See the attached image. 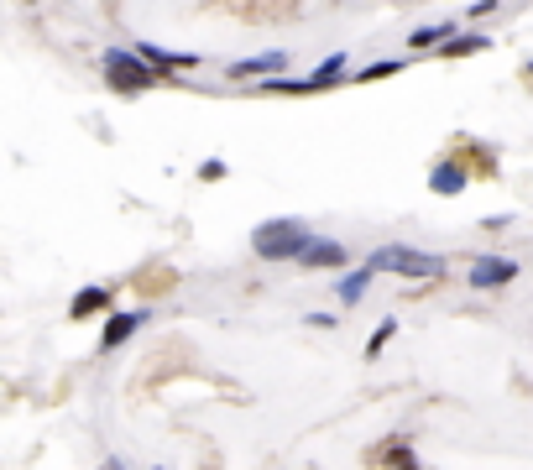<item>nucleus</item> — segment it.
<instances>
[{
	"label": "nucleus",
	"mask_w": 533,
	"mask_h": 470,
	"mask_svg": "<svg viewBox=\"0 0 533 470\" xmlns=\"http://www.w3.org/2000/svg\"><path fill=\"white\" fill-rule=\"evenodd\" d=\"M230 168H225V162L220 157H210V162H199V183H220Z\"/></svg>",
	"instance_id": "obj_18"
},
{
	"label": "nucleus",
	"mask_w": 533,
	"mask_h": 470,
	"mask_svg": "<svg viewBox=\"0 0 533 470\" xmlns=\"http://www.w3.org/2000/svg\"><path fill=\"white\" fill-rule=\"evenodd\" d=\"M392 74H403V58H382V63H366L361 74H351L356 84H382V79H392Z\"/></svg>",
	"instance_id": "obj_15"
},
{
	"label": "nucleus",
	"mask_w": 533,
	"mask_h": 470,
	"mask_svg": "<svg viewBox=\"0 0 533 470\" xmlns=\"http://www.w3.org/2000/svg\"><path fill=\"white\" fill-rule=\"evenodd\" d=\"M523 74H528V79H533V58H528V68H523Z\"/></svg>",
	"instance_id": "obj_21"
},
{
	"label": "nucleus",
	"mask_w": 533,
	"mask_h": 470,
	"mask_svg": "<svg viewBox=\"0 0 533 470\" xmlns=\"http://www.w3.org/2000/svg\"><path fill=\"white\" fill-rule=\"evenodd\" d=\"M152 470H162V465H152Z\"/></svg>",
	"instance_id": "obj_23"
},
{
	"label": "nucleus",
	"mask_w": 533,
	"mask_h": 470,
	"mask_svg": "<svg viewBox=\"0 0 533 470\" xmlns=\"http://www.w3.org/2000/svg\"><path fill=\"white\" fill-rule=\"evenodd\" d=\"M392 335H398V319H382V324H377V335L366 340V356H382V350L392 345Z\"/></svg>",
	"instance_id": "obj_17"
},
{
	"label": "nucleus",
	"mask_w": 533,
	"mask_h": 470,
	"mask_svg": "<svg viewBox=\"0 0 533 470\" xmlns=\"http://www.w3.org/2000/svg\"><path fill=\"white\" fill-rule=\"evenodd\" d=\"M492 11H502V0H476V6H471L476 21H481V16H492Z\"/></svg>",
	"instance_id": "obj_19"
},
{
	"label": "nucleus",
	"mask_w": 533,
	"mask_h": 470,
	"mask_svg": "<svg viewBox=\"0 0 533 470\" xmlns=\"http://www.w3.org/2000/svg\"><path fill=\"white\" fill-rule=\"evenodd\" d=\"M304 324H314V329H335V324H340V319H335V314H309V319H304Z\"/></svg>",
	"instance_id": "obj_20"
},
{
	"label": "nucleus",
	"mask_w": 533,
	"mask_h": 470,
	"mask_svg": "<svg viewBox=\"0 0 533 470\" xmlns=\"http://www.w3.org/2000/svg\"><path fill=\"white\" fill-rule=\"evenodd\" d=\"M471 183V173L466 168H460V162L455 157H439L434 162V168H429V188H434V194L439 199H450V194H460V188H466Z\"/></svg>",
	"instance_id": "obj_10"
},
{
	"label": "nucleus",
	"mask_w": 533,
	"mask_h": 470,
	"mask_svg": "<svg viewBox=\"0 0 533 470\" xmlns=\"http://www.w3.org/2000/svg\"><path fill=\"white\" fill-rule=\"evenodd\" d=\"M513 277H518V262H513V256H476V262H471V288H481V293L507 288Z\"/></svg>",
	"instance_id": "obj_5"
},
{
	"label": "nucleus",
	"mask_w": 533,
	"mask_h": 470,
	"mask_svg": "<svg viewBox=\"0 0 533 470\" xmlns=\"http://www.w3.org/2000/svg\"><path fill=\"white\" fill-rule=\"evenodd\" d=\"M486 47H492V37H486V32H455V37L439 42L434 53L445 58V63H455V58H476V53H486Z\"/></svg>",
	"instance_id": "obj_11"
},
{
	"label": "nucleus",
	"mask_w": 533,
	"mask_h": 470,
	"mask_svg": "<svg viewBox=\"0 0 533 470\" xmlns=\"http://www.w3.org/2000/svg\"><path fill=\"white\" fill-rule=\"evenodd\" d=\"M100 68H105V84L115 94H147V89H157V68L136 53V47H105Z\"/></svg>",
	"instance_id": "obj_3"
},
{
	"label": "nucleus",
	"mask_w": 533,
	"mask_h": 470,
	"mask_svg": "<svg viewBox=\"0 0 533 470\" xmlns=\"http://www.w3.org/2000/svg\"><path fill=\"white\" fill-rule=\"evenodd\" d=\"M340 68H345V53H330V58H324V63L314 68V74H309L314 94H319V89H335L340 79H351V74H340Z\"/></svg>",
	"instance_id": "obj_14"
},
{
	"label": "nucleus",
	"mask_w": 533,
	"mask_h": 470,
	"mask_svg": "<svg viewBox=\"0 0 533 470\" xmlns=\"http://www.w3.org/2000/svg\"><path fill=\"white\" fill-rule=\"evenodd\" d=\"M27 6H37V0H27Z\"/></svg>",
	"instance_id": "obj_22"
},
{
	"label": "nucleus",
	"mask_w": 533,
	"mask_h": 470,
	"mask_svg": "<svg viewBox=\"0 0 533 470\" xmlns=\"http://www.w3.org/2000/svg\"><path fill=\"white\" fill-rule=\"evenodd\" d=\"M136 53L157 68V79H173L178 68H199V53H173V47H157V42H136Z\"/></svg>",
	"instance_id": "obj_6"
},
{
	"label": "nucleus",
	"mask_w": 533,
	"mask_h": 470,
	"mask_svg": "<svg viewBox=\"0 0 533 470\" xmlns=\"http://www.w3.org/2000/svg\"><path fill=\"white\" fill-rule=\"evenodd\" d=\"M372 277H377V272L366 267V262H361V267H351V272H345V277L335 282V298L345 303V309H351V303H361V298H366V288H372Z\"/></svg>",
	"instance_id": "obj_12"
},
{
	"label": "nucleus",
	"mask_w": 533,
	"mask_h": 470,
	"mask_svg": "<svg viewBox=\"0 0 533 470\" xmlns=\"http://www.w3.org/2000/svg\"><path fill=\"white\" fill-rule=\"evenodd\" d=\"M366 267H372V272H392V277H403V282H434V277L450 272L445 256L413 251V246H377L372 256H366Z\"/></svg>",
	"instance_id": "obj_1"
},
{
	"label": "nucleus",
	"mask_w": 533,
	"mask_h": 470,
	"mask_svg": "<svg viewBox=\"0 0 533 470\" xmlns=\"http://www.w3.org/2000/svg\"><path fill=\"white\" fill-rule=\"evenodd\" d=\"M110 303H115V288H105V282H89V288H79V293H74V303H68V319L84 324V319L105 314Z\"/></svg>",
	"instance_id": "obj_7"
},
{
	"label": "nucleus",
	"mask_w": 533,
	"mask_h": 470,
	"mask_svg": "<svg viewBox=\"0 0 533 470\" xmlns=\"http://www.w3.org/2000/svg\"><path fill=\"white\" fill-rule=\"evenodd\" d=\"M460 27L455 21H429V27H419V32H408V53H434L445 37H455Z\"/></svg>",
	"instance_id": "obj_13"
},
{
	"label": "nucleus",
	"mask_w": 533,
	"mask_h": 470,
	"mask_svg": "<svg viewBox=\"0 0 533 470\" xmlns=\"http://www.w3.org/2000/svg\"><path fill=\"white\" fill-rule=\"evenodd\" d=\"M314 241L304 220H262L251 230V251L262 256V262H298L304 246Z\"/></svg>",
	"instance_id": "obj_2"
},
{
	"label": "nucleus",
	"mask_w": 533,
	"mask_h": 470,
	"mask_svg": "<svg viewBox=\"0 0 533 470\" xmlns=\"http://www.w3.org/2000/svg\"><path fill=\"white\" fill-rule=\"evenodd\" d=\"M152 319V309H131V314H110L105 329H100V350H115V345H126L136 329H142Z\"/></svg>",
	"instance_id": "obj_8"
},
{
	"label": "nucleus",
	"mask_w": 533,
	"mask_h": 470,
	"mask_svg": "<svg viewBox=\"0 0 533 470\" xmlns=\"http://www.w3.org/2000/svg\"><path fill=\"white\" fill-rule=\"evenodd\" d=\"M267 74H288V53H283V47L257 53V58H236V63L225 68L230 84H257V79H267Z\"/></svg>",
	"instance_id": "obj_4"
},
{
	"label": "nucleus",
	"mask_w": 533,
	"mask_h": 470,
	"mask_svg": "<svg viewBox=\"0 0 533 470\" xmlns=\"http://www.w3.org/2000/svg\"><path fill=\"white\" fill-rule=\"evenodd\" d=\"M351 262V251H345V241H314L304 246V256H298V267H324V272H335V267H345Z\"/></svg>",
	"instance_id": "obj_9"
},
{
	"label": "nucleus",
	"mask_w": 533,
	"mask_h": 470,
	"mask_svg": "<svg viewBox=\"0 0 533 470\" xmlns=\"http://www.w3.org/2000/svg\"><path fill=\"white\" fill-rule=\"evenodd\" d=\"M382 460L392 470H419V455H413V444H403V439H392L387 450H382Z\"/></svg>",
	"instance_id": "obj_16"
}]
</instances>
